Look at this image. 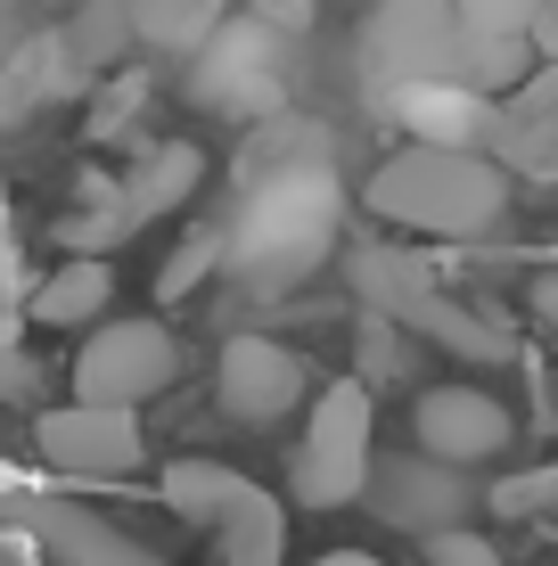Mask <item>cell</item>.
Listing matches in <instances>:
<instances>
[{
    "label": "cell",
    "instance_id": "obj_12",
    "mask_svg": "<svg viewBox=\"0 0 558 566\" xmlns=\"http://www.w3.org/2000/svg\"><path fill=\"white\" fill-rule=\"evenodd\" d=\"M304 395H313V369L287 354L280 337H230V345H222V361H214V402H222V419H239V427H280Z\"/></svg>",
    "mask_w": 558,
    "mask_h": 566
},
{
    "label": "cell",
    "instance_id": "obj_18",
    "mask_svg": "<svg viewBox=\"0 0 558 566\" xmlns=\"http://www.w3.org/2000/svg\"><path fill=\"white\" fill-rule=\"evenodd\" d=\"M124 9H131V33L148 50H206L230 0H124Z\"/></svg>",
    "mask_w": 558,
    "mask_h": 566
},
{
    "label": "cell",
    "instance_id": "obj_14",
    "mask_svg": "<svg viewBox=\"0 0 558 566\" xmlns=\"http://www.w3.org/2000/svg\"><path fill=\"white\" fill-rule=\"evenodd\" d=\"M485 156L509 172V181H534V189H558V66L526 74L509 99H493V124H485Z\"/></svg>",
    "mask_w": 558,
    "mask_h": 566
},
{
    "label": "cell",
    "instance_id": "obj_17",
    "mask_svg": "<svg viewBox=\"0 0 558 566\" xmlns=\"http://www.w3.org/2000/svg\"><path fill=\"white\" fill-rule=\"evenodd\" d=\"M107 304H115V263H107V255H66L42 287H33L25 312H33L42 328H99Z\"/></svg>",
    "mask_w": 558,
    "mask_h": 566
},
{
    "label": "cell",
    "instance_id": "obj_8",
    "mask_svg": "<svg viewBox=\"0 0 558 566\" xmlns=\"http://www.w3.org/2000/svg\"><path fill=\"white\" fill-rule=\"evenodd\" d=\"M181 378V337L165 321H99L74 354V402H115L140 411Z\"/></svg>",
    "mask_w": 558,
    "mask_h": 566
},
{
    "label": "cell",
    "instance_id": "obj_28",
    "mask_svg": "<svg viewBox=\"0 0 558 566\" xmlns=\"http://www.w3.org/2000/svg\"><path fill=\"white\" fill-rule=\"evenodd\" d=\"M313 566H378L370 551H329V558H313Z\"/></svg>",
    "mask_w": 558,
    "mask_h": 566
},
{
    "label": "cell",
    "instance_id": "obj_13",
    "mask_svg": "<svg viewBox=\"0 0 558 566\" xmlns=\"http://www.w3.org/2000/svg\"><path fill=\"white\" fill-rule=\"evenodd\" d=\"M370 510L402 525V534H444V525H468L476 510V493H468V468H444V460H428V452H402L378 468L370 460Z\"/></svg>",
    "mask_w": 558,
    "mask_h": 566
},
{
    "label": "cell",
    "instance_id": "obj_27",
    "mask_svg": "<svg viewBox=\"0 0 558 566\" xmlns=\"http://www.w3.org/2000/svg\"><path fill=\"white\" fill-rule=\"evenodd\" d=\"M534 321H543V328H558V271H543V280H534Z\"/></svg>",
    "mask_w": 558,
    "mask_h": 566
},
{
    "label": "cell",
    "instance_id": "obj_25",
    "mask_svg": "<svg viewBox=\"0 0 558 566\" xmlns=\"http://www.w3.org/2000/svg\"><path fill=\"white\" fill-rule=\"evenodd\" d=\"M131 99H140V74H124V83H115L107 99H99V115H91V132H124V124H131V115H124Z\"/></svg>",
    "mask_w": 558,
    "mask_h": 566
},
{
    "label": "cell",
    "instance_id": "obj_5",
    "mask_svg": "<svg viewBox=\"0 0 558 566\" xmlns=\"http://www.w3.org/2000/svg\"><path fill=\"white\" fill-rule=\"evenodd\" d=\"M370 443H378V402L361 378H329L313 395V419H304L296 443V501L304 510H354L361 484H370Z\"/></svg>",
    "mask_w": 558,
    "mask_h": 566
},
{
    "label": "cell",
    "instance_id": "obj_16",
    "mask_svg": "<svg viewBox=\"0 0 558 566\" xmlns=\"http://www.w3.org/2000/svg\"><path fill=\"white\" fill-rule=\"evenodd\" d=\"M387 115L411 140H435V148H485V124H493V99L476 83H411L394 91Z\"/></svg>",
    "mask_w": 558,
    "mask_h": 566
},
{
    "label": "cell",
    "instance_id": "obj_24",
    "mask_svg": "<svg viewBox=\"0 0 558 566\" xmlns=\"http://www.w3.org/2000/svg\"><path fill=\"white\" fill-rule=\"evenodd\" d=\"M246 17H263V25L272 33H287V42H296V33H313V0H246Z\"/></svg>",
    "mask_w": 558,
    "mask_h": 566
},
{
    "label": "cell",
    "instance_id": "obj_19",
    "mask_svg": "<svg viewBox=\"0 0 558 566\" xmlns=\"http://www.w3.org/2000/svg\"><path fill=\"white\" fill-rule=\"evenodd\" d=\"M214 271H222V230H189V239L172 247V263L157 271V304H189Z\"/></svg>",
    "mask_w": 558,
    "mask_h": 566
},
{
    "label": "cell",
    "instance_id": "obj_22",
    "mask_svg": "<svg viewBox=\"0 0 558 566\" xmlns=\"http://www.w3.org/2000/svg\"><path fill=\"white\" fill-rule=\"evenodd\" d=\"M452 9H460V33H517L526 42L543 0H452Z\"/></svg>",
    "mask_w": 558,
    "mask_h": 566
},
{
    "label": "cell",
    "instance_id": "obj_4",
    "mask_svg": "<svg viewBox=\"0 0 558 566\" xmlns=\"http://www.w3.org/2000/svg\"><path fill=\"white\" fill-rule=\"evenodd\" d=\"M165 510L206 525L222 566H287V510L280 493H263L255 476L214 460H172L165 468Z\"/></svg>",
    "mask_w": 558,
    "mask_h": 566
},
{
    "label": "cell",
    "instance_id": "obj_21",
    "mask_svg": "<svg viewBox=\"0 0 558 566\" xmlns=\"http://www.w3.org/2000/svg\"><path fill=\"white\" fill-rule=\"evenodd\" d=\"M485 510L502 517H558V460L550 468H517V476H502L485 493Z\"/></svg>",
    "mask_w": 558,
    "mask_h": 566
},
{
    "label": "cell",
    "instance_id": "obj_7",
    "mask_svg": "<svg viewBox=\"0 0 558 566\" xmlns=\"http://www.w3.org/2000/svg\"><path fill=\"white\" fill-rule=\"evenodd\" d=\"M198 181H206V156L189 140H165V148H148L91 213H74V222L57 230V247H74V255H107V247H124L131 230H148V222H165L172 206H189Z\"/></svg>",
    "mask_w": 558,
    "mask_h": 566
},
{
    "label": "cell",
    "instance_id": "obj_15",
    "mask_svg": "<svg viewBox=\"0 0 558 566\" xmlns=\"http://www.w3.org/2000/svg\"><path fill=\"white\" fill-rule=\"evenodd\" d=\"M9 517L42 542L50 566H165L148 542H131L115 517L74 510V501H50V493H9Z\"/></svg>",
    "mask_w": 558,
    "mask_h": 566
},
{
    "label": "cell",
    "instance_id": "obj_6",
    "mask_svg": "<svg viewBox=\"0 0 558 566\" xmlns=\"http://www.w3.org/2000/svg\"><path fill=\"white\" fill-rule=\"evenodd\" d=\"M361 83L378 107L411 83H460V9L452 0H378L361 17Z\"/></svg>",
    "mask_w": 558,
    "mask_h": 566
},
{
    "label": "cell",
    "instance_id": "obj_26",
    "mask_svg": "<svg viewBox=\"0 0 558 566\" xmlns=\"http://www.w3.org/2000/svg\"><path fill=\"white\" fill-rule=\"evenodd\" d=\"M534 57H543V66H558V0H543V17H534Z\"/></svg>",
    "mask_w": 558,
    "mask_h": 566
},
{
    "label": "cell",
    "instance_id": "obj_3",
    "mask_svg": "<svg viewBox=\"0 0 558 566\" xmlns=\"http://www.w3.org/2000/svg\"><path fill=\"white\" fill-rule=\"evenodd\" d=\"M345 280H354V296L370 321H394L402 337H428L444 345L452 361H517V337L502 321H485V312H468L460 296L428 280V263L411 255V247H345Z\"/></svg>",
    "mask_w": 558,
    "mask_h": 566
},
{
    "label": "cell",
    "instance_id": "obj_20",
    "mask_svg": "<svg viewBox=\"0 0 558 566\" xmlns=\"http://www.w3.org/2000/svg\"><path fill=\"white\" fill-rule=\"evenodd\" d=\"M131 42H140V33H131V9H124V0H91V9L74 17V57H83V66H115Z\"/></svg>",
    "mask_w": 558,
    "mask_h": 566
},
{
    "label": "cell",
    "instance_id": "obj_23",
    "mask_svg": "<svg viewBox=\"0 0 558 566\" xmlns=\"http://www.w3.org/2000/svg\"><path fill=\"white\" fill-rule=\"evenodd\" d=\"M419 542H428V566H502V551L476 525H444V534H419Z\"/></svg>",
    "mask_w": 558,
    "mask_h": 566
},
{
    "label": "cell",
    "instance_id": "obj_9",
    "mask_svg": "<svg viewBox=\"0 0 558 566\" xmlns=\"http://www.w3.org/2000/svg\"><path fill=\"white\" fill-rule=\"evenodd\" d=\"M280 50H287V33H272L263 17H222L214 42L198 50V74H189L198 107L239 115V124H263V115H280V91H287Z\"/></svg>",
    "mask_w": 558,
    "mask_h": 566
},
{
    "label": "cell",
    "instance_id": "obj_10",
    "mask_svg": "<svg viewBox=\"0 0 558 566\" xmlns=\"http://www.w3.org/2000/svg\"><path fill=\"white\" fill-rule=\"evenodd\" d=\"M33 443L57 476H83V484H115L148 460L140 411H115V402H57L33 419Z\"/></svg>",
    "mask_w": 558,
    "mask_h": 566
},
{
    "label": "cell",
    "instance_id": "obj_11",
    "mask_svg": "<svg viewBox=\"0 0 558 566\" xmlns=\"http://www.w3.org/2000/svg\"><path fill=\"white\" fill-rule=\"evenodd\" d=\"M411 443L428 460H444V468H485L517 443V419L485 386H428V395L411 402Z\"/></svg>",
    "mask_w": 558,
    "mask_h": 566
},
{
    "label": "cell",
    "instance_id": "obj_2",
    "mask_svg": "<svg viewBox=\"0 0 558 566\" xmlns=\"http://www.w3.org/2000/svg\"><path fill=\"white\" fill-rule=\"evenodd\" d=\"M361 206L387 230H428V239H476L509 213V172L485 148H435L411 140L361 181Z\"/></svg>",
    "mask_w": 558,
    "mask_h": 566
},
{
    "label": "cell",
    "instance_id": "obj_1",
    "mask_svg": "<svg viewBox=\"0 0 558 566\" xmlns=\"http://www.w3.org/2000/svg\"><path fill=\"white\" fill-rule=\"evenodd\" d=\"M246 198L222 230V271L246 296H287L345 247V181L329 172V140L304 124H272L246 148Z\"/></svg>",
    "mask_w": 558,
    "mask_h": 566
}]
</instances>
